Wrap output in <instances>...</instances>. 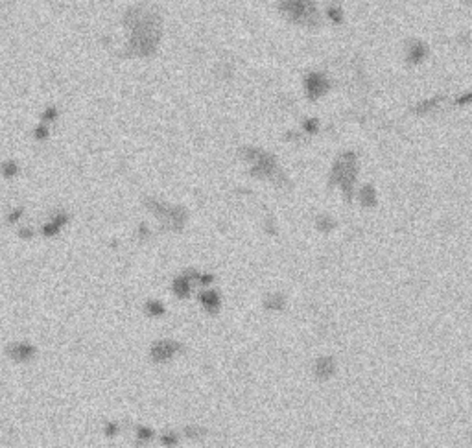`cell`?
<instances>
[{
    "label": "cell",
    "mask_w": 472,
    "mask_h": 448,
    "mask_svg": "<svg viewBox=\"0 0 472 448\" xmlns=\"http://www.w3.org/2000/svg\"><path fill=\"white\" fill-rule=\"evenodd\" d=\"M125 28L129 34V54L133 56H151L159 46L163 35V23L157 13L135 8L125 15Z\"/></svg>",
    "instance_id": "6da1fadb"
},
{
    "label": "cell",
    "mask_w": 472,
    "mask_h": 448,
    "mask_svg": "<svg viewBox=\"0 0 472 448\" xmlns=\"http://www.w3.org/2000/svg\"><path fill=\"white\" fill-rule=\"evenodd\" d=\"M242 159L251 166V174L258 179H267V181L275 183L277 187H284L288 185L284 172L280 170L279 163L271 154H267L260 147H251L245 146L240 150Z\"/></svg>",
    "instance_id": "7a4b0ae2"
},
{
    "label": "cell",
    "mask_w": 472,
    "mask_h": 448,
    "mask_svg": "<svg viewBox=\"0 0 472 448\" xmlns=\"http://www.w3.org/2000/svg\"><path fill=\"white\" fill-rule=\"evenodd\" d=\"M356 172H358V161L354 152H345L336 159L330 174V183L342 188L343 196L347 201L353 199L354 183H356Z\"/></svg>",
    "instance_id": "3957f363"
},
{
    "label": "cell",
    "mask_w": 472,
    "mask_h": 448,
    "mask_svg": "<svg viewBox=\"0 0 472 448\" xmlns=\"http://www.w3.org/2000/svg\"><path fill=\"white\" fill-rule=\"evenodd\" d=\"M146 209L151 210L153 216L163 223V227L168 229V231H181L187 223V210L179 207V205H170V203H163V201H157V199L149 198L144 201Z\"/></svg>",
    "instance_id": "277c9868"
},
{
    "label": "cell",
    "mask_w": 472,
    "mask_h": 448,
    "mask_svg": "<svg viewBox=\"0 0 472 448\" xmlns=\"http://www.w3.org/2000/svg\"><path fill=\"white\" fill-rule=\"evenodd\" d=\"M279 8L284 13V17L290 19L291 23L308 26V28H313L319 24L318 8L312 0H280Z\"/></svg>",
    "instance_id": "5b68a950"
},
{
    "label": "cell",
    "mask_w": 472,
    "mask_h": 448,
    "mask_svg": "<svg viewBox=\"0 0 472 448\" xmlns=\"http://www.w3.org/2000/svg\"><path fill=\"white\" fill-rule=\"evenodd\" d=\"M179 351H181V343H179V341L159 340V341H155V343H151L149 358H151L155 363H165V362H168V360H172Z\"/></svg>",
    "instance_id": "8992f818"
},
{
    "label": "cell",
    "mask_w": 472,
    "mask_h": 448,
    "mask_svg": "<svg viewBox=\"0 0 472 448\" xmlns=\"http://www.w3.org/2000/svg\"><path fill=\"white\" fill-rule=\"evenodd\" d=\"M304 89H306V96L310 100H318L329 89V80L321 72H310L304 78Z\"/></svg>",
    "instance_id": "52a82bcc"
},
{
    "label": "cell",
    "mask_w": 472,
    "mask_h": 448,
    "mask_svg": "<svg viewBox=\"0 0 472 448\" xmlns=\"http://www.w3.org/2000/svg\"><path fill=\"white\" fill-rule=\"evenodd\" d=\"M336 373V362L332 356H321L313 363V375L318 376V380H329Z\"/></svg>",
    "instance_id": "ba28073f"
},
{
    "label": "cell",
    "mask_w": 472,
    "mask_h": 448,
    "mask_svg": "<svg viewBox=\"0 0 472 448\" xmlns=\"http://www.w3.org/2000/svg\"><path fill=\"white\" fill-rule=\"evenodd\" d=\"M192 280H194V271H188L187 275L176 277L174 278V284H172L174 293H176L179 299L190 297V293H192Z\"/></svg>",
    "instance_id": "9c48e42d"
},
{
    "label": "cell",
    "mask_w": 472,
    "mask_h": 448,
    "mask_svg": "<svg viewBox=\"0 0 472 448\" xmlns=\"http://www.w3.org/2000/svg\"><path fill=\"white\" fill-rule=\"evenodd\" d=\"M199 303H201V307L205 308L209 314H218L220 305H222V299H220L218 291H214V289H205V291L199 293Z\"/></svg>",
    "instance_id": "30bf717a"
},
{
    "label": "cell",
    "mask_w": 472,
    "mask_h": 448,
    "mask_svg": "<svg viewBox=\"0 0 472 448\" xmlns=\"http://www.w3.org/2000/svg\"><path fill=\"white\" fill-rule=\"evenodd\" d=\"M428 54V48L424 43L421 41H410L408 43V50H406V56H408V61L410 63H421Z\"/></svg>",
    "instance_id": "8fae6325"
},
{
    "label": "cell",
    "mask_w": 472,
    "mask_h": 448,
    "mask_svg": "<svg viewBox=\"0 0 472 448\" xmlns=\"http://www.w3.org/2000/svg\"><path fill=\"white\" fill-rule=\"evenodd\" d=\"M286 307V299L282 293H269L264 299V308L269 312H282Z\"/></svg>",
    "instance_id": "7c38bea8"
},
{
    "label": "cell",
    "mask_w": 472,
    "mask_h": 448,
    "mask_svg": "<svg viewBox=\"0 0 472 448\" xmlns=\"http://www.w3.org/2000/svg\"><path fill=\"white\" fill-rule=\"evenodd\" d=\"M358 199H360V203L364 205V207H375V205H376V190H375V187L365 185V187L360 190Z\"/></svg>",
    "instance_id": "4fadbf2b"
},
{
    "label": "cell",
    "mask_w": 472,
    "mask_h": 448,
    "mask_svg": "<svg viewBox=\"0 0 472 448\" xmlns=\"http://www.w3.org/2000/svg\"><path fill=\"white\" fill-rule=\"evenodd\" d=\"M65 223H67V214H59V216H56L48 225H45L43 231H45L46 236H52V234L59 233V229H61Z\"/></svg>",
    "instance_id": "5bb4252c"
},
{
    "label": "cell",
    "mask_w": 472,
    "mask_h": 448,
    "mask_svg": "<svg viewBox=\"0 0 472 448\" xmlns=\"http://www.w3.org/2000/svg\"><path fill=\"white\" fill-rule=\"evenodd\" d=\"M316 227H318L321 233H330L332 229H336V220L330 218L329 214H321V216H318V220H316Z\"/></svg>",
    "instance_id": "9a60e30c"
},
{
    "label": "cell",
    "mask_w": 472,
    "mask_h": 448,
    "mask_svg": "<svg viewBox=\"0 0 472 448\" xmlns=\"http://www.w3.org/2000/svg\"><path fill=\"white\" fill-rule=\"evenodd\" d=\"M183 433H185V437H188V439H201V437L207 435V428H203V426H198V424L185 426Z\"/></svg>",
    "instance_id": "2e32d148"
},
{
    "label": "cell",
    "mask_w": 472,
    "mask_h": 448,
    "mask_svg": "<svg viewBox=\"0 0 472 448\" xmlns=\"http://www.w3.org/2000/svg\"><path fill=\"white\" fill-rule=\"evenodd\" d=\"M153 437V430L148 428V426H137V442L142 446V444H148Z\"/></svg>",
    "instance_id": "e0dca14e"
},
{
    "label": "cell",
    "mask_w": 472,
    "mask_h": 448,
    "mask_svg": "<svg viewBox=\"0 0 472 448\" xmlns=\"http://www.w3.org/2000/svg\"><path fill=\"white\" fill-rule=\"evenodd\" d=\"M439 100L441 98H432V100H424V102H421L419 105L415 107V113L417 114H426L430 113V111H433V109L439 105Z\"/></svg>",
    "instance_id": "ac0fdd59"
},
{
    "label": "cell",
    "mask_w": 472,
    "mask_h": 448,
    "mask_svg": "<svg viewBox=\"0 0 472 448\" xmlns=\"http://www.w3.org/2000/svg\"><path fill=\"white\" fill-rule=\"evenodd\" d=\"M146 312H148V316H151V318H161V316L165 314V307H163V303L151 299V301L146 303Z\"/></svg>",
    "instance_id": "d6986e66"
},
{
    "label": "cell",
    "mask_w": 472,
    "mask_h": 448,
    "mask_svg": "<svg viewBox=\"0 0 472 448\" xmlns=\"http://www.w3.org/2000/svg\"><path fill=\"white\" fill-rule=\"evenodd\" d=\"M161 442H163L165 446L172 448V446H176L177 442H179V437H177L176 431H165V433L161 435Z\"/></svg>",
    "instance_id": "ffe728a7"
},
{
    "label": "cell",
    "mask_w": 472,
    "mask_h": 448,
    "mask_svg": "<svg viewBox=\"0 0 472 448\" xmlns=\"http://www.w3.org/2000/svg\"><path fill=\"white\" fill-rule=\"evenodd\" d=\"M329 19H330V21H332L334 24H340V23H342V19H343L342 8L338 6V4H332V6L329 8Z\"/></svg>",
    "instance_id": "44dd1931"
},
{
    "label": "cell",
    "mask_w": 472,
    "mask_h": 448,
    "mask_svg": "<svg viewBox=\"0 0 472 448\" xmlns=\"http://www.w3.org/2000/svg\"><path fill=\"white\" fill-rule=\"evenodd\" d=\"M2 172H4V176L6 177H13L19 172V165L15 163V161H6V163L2 165Z\"/></svg>",
    "instance_id": "7402d4cb"
},
{
    "label": "cell",
    "mask_w": 472,
    "mask_h": 448,
    "mask_svg": "<svg viewBox=\"0 0 472 448\" xmlns=\"http://www.w3.org/2000/svg\"><path fill=\"white\" fill-rule=\"evenodd\" d=\"M48 135H50V131H48L46 124L37 125V127H35V131H34L35 140H46V138H48Z\"/></svg>",
    "instance_id": "603a6c76"
},
{
    "label": "cell",
    "mask_w": 472,
    "mask_h": 448,
    "mask_svg": "<svg viewBox=\"0 0 472 448\" xmlns=\"http://www.w3.org/2000/svg\"><path fill=\"white\" fill-rule=\"evenodd\" d=\"M41 118H43V122H45V124H48V122H54V120L57 118V109L56 107H46Z\"/></svg>",
    "instance_id": "cb8c5ba5"
},
{
    "label": "cell",
    "mask_w": 472,
    "mask_h": 448,
    "mask_svg": "<svg viewBox=\"0 0 472 448\" xmlns=\"http://www.w3.org/2000/svg\"><path fill=\"white\" fill-rule=\"evenodd\" d=\"M194 278H196V280H198L201 286H209V284L214 280V277H212V275H207V273H196V271H194Z\"/></svg>",
    "instance_id": "d4e9b609"
},
{
    "label": "cell",
    "mask_w": 472,
    "mask_h": 448,
    "mask_svg": "<svg viewBox=\"0 0 472 448\" xmlns=\"http://www.w3.org/2000/svg\"><path fill=\"white\" fill-rule=\"evenodd\" d=\"M302 127H304V131L306 133H318V129H319V122L316 118H312V120H306L304 124H302Z\"/></svg>",
    "instance_id": "484cf974"
},
{
    "label": "cell",
    "mask_w": 472,
    "mask_h": 448,
    "mask_svg": "<svg viewBox=\"0 0 472 448\" xmlns=\"http://www.w3.org/2000/svg\"><path fill=\"white\" fill-rule=\"evenodd\" d=\"M118 431V424H114V422H109L107 426H105V433H107L109 437H113L114 433Z\"/></svg>",
    "instance_id": "4316f807"
},
{
    "label": "cell",
    "mask_w": 472,
    "mask_h": 448,
    "mask_svg": "<svg viewBox=\"0 0 472 448\" xmlns=\"http://www.w3.org/2000/svg\"><path fill=\"white\" fill-rule=\"evenodd\" d=\"M470 100H472V94H470V92H466L465 96H461L459 100H457V103H461V105H465V103H468V102H470Z\"/></svg>",
    "instance_id": "83f0119b"
},
{
    "label": "cell",
    "mask_w": 472,
    "mask_h": 448,
    "mask_svg": "<svg viewBox=\"0 0 472 448\" xmlns=\"http://www.w3.org/2000/svg\"><path fill=\"white\" fill-rule=\"evenodd\" d=\"M138 233H140V238H142V240H144V238H148V236H149V231H148V229H146V225H144V223H142V225H140V229H138Z\"/></svg>",
    "instance_id": "f1b7e54d"
}]
</instances>
